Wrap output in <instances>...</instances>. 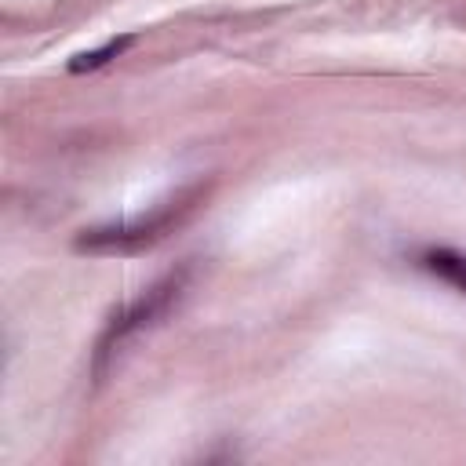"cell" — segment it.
<instances>
[{
  "label": "cell",
  "instance_id": "6da1fadb",
  "mask_svg": "<svg viewBox=\"0 0 466 466\" xmlns=\"http://www.w3.org/2000/svg\"><path fill=\"white\" fill-rule=\"evenodd\" d=\"M186 277H189V269H175V273L160 277L149 291H142L131 306H124V309L109 320V328H106V335L98 339V350H95V375H106V364L113 360V353H116L131 335H138V331L160 324V320L178 306V299H182V291H186Z\"/></svg>",
  "mask_w": 466,
  "mask_h": 466
},
{
  "label": "cell",
  "instance_id": "7a4b0ae2",
  "mask_svg": "<svg viewBox=\"0 0 466 466\" xmlns=\"http://www.w3.org/2000/svg\"><path fill=\"white\" fill-rule=\"evenodd\" d=\"M204 200V189H189V193H178L175 200L160 204L149 218H131V222H113V226H95V229H84L76 237V248L80 251H135V248H146L160 237H167L197 204Z\"/></svg>",
  "mask_w": 466,
  "mask_h": 466
},
{
  "label": "cell",
  "instance_id": "3957f363",
  "mask_svg": "<svg viewBox=\"0 0 466 466\" xmlns=\"http://www.w3.org/2000/svg\"><path fill=\"white\" fill-rule=\"evenodd\" d=\"M422 269H430L433 277H441L444 284L459 288L466 295V251H451V248H433L422 251Z\"/></svg>",
  "mask_w": 466,
  "mask_h": 466
},
{
  "label": "cell",
  "instance_id": "277c9868",
  "mask_svg": "<svg viewBox=\"0 0 466 466\" xmlns=\"http://www.w3.org/2000/svg\"><path fill=\"white\" fill-rule=\"evenodd\" d=\"M131 44H135V36L127 33V36H113V40H106V44H102V47H95V51H80V55H73V58H69V73H91V69H102L106 62L120 58Z\"/></svg>",
  "mask_w": 466,
  "mask_h": 466
}]
</instances>
